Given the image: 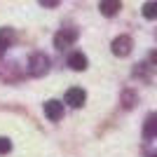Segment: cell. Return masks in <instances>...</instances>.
I'll return each mask as SVG.
<instances>
[{
	"label": "cell",
	"instance_id": "cell-1",
	"mask_svg": "<svg viewBox=\"0 0 157 157\" xmlns=\"http://www.w3.org/2000/svg\"><path fill=\"white\" fill-rule=\"evenodd\" d=\"M47 71H49V56L42 52H33L28 56V75L42 78V75H47Z\"/></svg>",
	"mask_w": 157,
	"mask_h": 157
},
{
	"label": "cell",
	"instance_id": "cell-2",
	"mask_svg": "<svg viewBox=\"0 0 157 157\" xmlns=\"http://www.w3.org/2000/svg\"><path fill=\"white\" fill-rule=\"evenodd\" d=\"M75 40H78V31H75V28H61V31L54 35V47H56V49H66V47H71Z\"/></svg>",
	"mask_w": 157,
	"mask_h": 157
},
{
	"label": "cell",
	"instance_id": "cell-3",
	"mask_svg": "<svg viewBox=\"0 0 157 157\" xmlns=\"http://www.w3.org/2000/svg\"><path fill=\"white\" fill-rule=\"evenodd\" d=\"M85 101H87V94H85V89H80V87H71L63 96V103H68L71 108H82Z\"/></svg>",
	"mask_w": 157,
	"mask_h": 157
},
{
	"label": "cell",
	"instance_id": "cell-4",
	"mask_svg": "<svg viewBox=\"0 0 157 157\" xmlns=\"http://www.w3.org/2000/svg\"><path fill=\"white\" fill-rule=\"evenodd\" d=\"M113 54L115 56H129L131 54V47H134V42H131L129 35H117V38L113 40Z\"/></svg>",
	"mask_w": 157,
	"mask_h": 157
},
{
	"label": "cell",
	"instance_id": "cell-5",
	"mask_svg": "<svg viewBox=\"0 0 157 157\" xmlns=\"http://www.w3.org/2000/svg\"><path fill=\"white\" fill-rule=\"evenodd\" d=\"M45 115H47V120L49 122H59L61 117H63V103L61 101H47L45 103Z\"/></svg>",
	"mask_w": 157,
	"mask_h": 157
},
{
	"label": "cell",
	"instance_id": "cell-6",
	"mask_svg": "<svg viewBox=\"0 0 157 157\" xmlns=\"http://www.w3.org/2000/svg\"><path fill=\"white\" fill-rule=\"evenodd\" d=\"M143 136L148 138V141L157 138V113H150V115L145 117V122H143Z\"/></svg>",
	"mask_w": 157,
	"mask_h": 157
},
{
	"label": "cell",
	"instance_id": "cell-7",
	"mask_svg": "<svg viewBox=\"0 0 157 157\" xmlns=\"http://www.w3.org/2000/svg\"><path fill=\"white\" fill-rule=\"evenodd\" d=\"M98 10H101L103 17H115V14L122 10V2H120V0H101V2H98Z\"/></svg>",
	"mask_w": 157,
	"mask_h": 157
},
{
	"label": "cell",
	"instance_id": "cell-8",
	"mask_svg": "<svg viewBox=\"0 0 157 157\" xmlns=\"http://www.w3.org/2000/svg\"><path fill=\"white\" fill-rule=\"evenodd\" d=\"M14 40H17V33L12 28H0V56L7 52V47L12 45Z\"/></svg>",
	"mask_w": 157,
	"mask_h": 157
},
{
	"label": "cell",
	"instance_id": "cell-9",
	"mask_svg": "<svg viewBox=\"0 0 157 157\" xmlns=\"http://www.w3.org/2000/svg\"><path fill=\"white\" fill-rule=\"evenodd\" d=\"M68 68H73V71H85L87 68V56L85 54H80V52H73V54H68Z\"/></svg>",
	"mask_w": 157,
	"mask_h": 157
},
{
	"label": "cell",
	"instance_id": "cell-10",
	"mask_svg": "<svg viewBox=\"0 0 157 157\" xmlns=\"http://www.w3.org/2000/svg\"><path fill=\"white\" fill-rule=\"evenodd\" d=\"M141 12H143L145 19H157V0H148Z\"/></svg>",
	"mask_w": 157,
	"mask_h": 157
},
{
	"label": "cell",
	"instance_id": "cell-11",
	"mask_svg": "<svg viewBox=\"0 0 157 157\" xmlns=\"http://www.w3.org/2000/svg\"><path fill=\"white\" fill-rule=\"evenodd\" d=\"M134 105H136V94L127 89V92L122 94V108H127V110H129V108H134Z\"/></svg>",
	"mask_w": 157,
	"mask_h": 157
},
{
	"label": "cell",
	"instance_id": "cell-12",
	"mask_svg": "<svg viewBox=\"0 0 157 157\" xmlns=\"http://www.w3.org/2000/svg\"><path fill=\"white\" fill-rule=\"evenodd\" d=\"M10 150H12V143H10V138L0 136V155H7Z\"/></svg>",
	"mask_w": 157,
	"mask_h": 157
},
{
	"label": "cell",
	"instance_id": "cell-13",
	"mask_svg": "<svg viewBox=\"0 0 157 157\" xmlns=\"http://www.w3.org/2000/svg\"><path fill=\"white\" fill-rule=\"evenodd\" d=\"M38 2L42 7H56V5H59V0H38Z\"/></svg>",
	"mask_w": 157,
	"mask_h": 157
},
{
	"label": "cell",
	"instance_id": "cell-14",
	"mask_svg": "<svg viewBox=\"0 0 157 157\" xmlns=\"http://www.w3.org/2000/svg\"><path fill=\"white\" fill-rule=\"evenodd\" d=\"M148 59H150V63H152V66H157V49H152V52H150V56H148Z\"/></svg>",
	"mask_w": 157,
	"mask_h": 157
},
{
	"label": "cell",
	"instance_id": "cell-15",
	"mask_svg": "<svg viewBox=\"0 0 157 157\" xmlns=\"http://www.w3.org/2000/svg\"><path fill=\"white\" fill-rule=\"evenodd\" d=\"M152 157H157V155H152Z\"/></svg>",
	"mask_w": 157,
	"mask_h": 157
}]
</instances>
